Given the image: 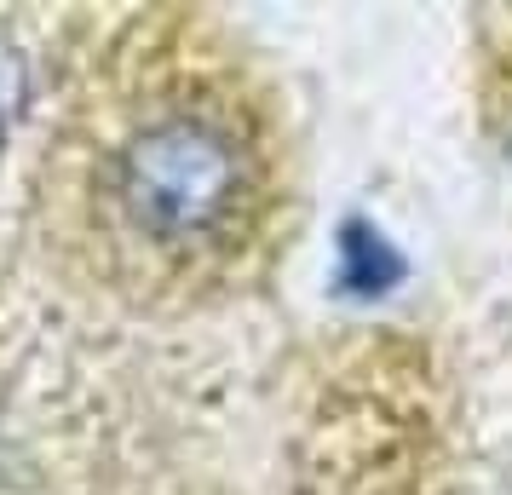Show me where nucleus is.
I'll use <instances>...</instances> for the list:
<instances>
[{"instance_id":"obj_1","label":"nucleus","mask_w":512,"mask_h":495,"mask_svg":"<svg viewBox=\"0 0 512 495\" xmlns=\"http://www.w3.org/2000/svg\"><path fill=\"white\" fill-rule=\"evenodd\" d=\"M248 196L242 144L208 116H162L121 156V208L156 242L213 236Z\"/></svg>"},{"instance_id":"obj_2","label":"nucleus","mask_w":512,"mask_h":495,"mask_svg":"<svg viewBox=\"0 0 512 495\" xmlns=\"http://www.w3.org/2000/svg\"><path fill=\"white\" fill-rule=\"evenodd\" d=\"M18 98H24V70H18V58H12V52L0 47V121H12Z\"/></svg>"}]
</instances>
